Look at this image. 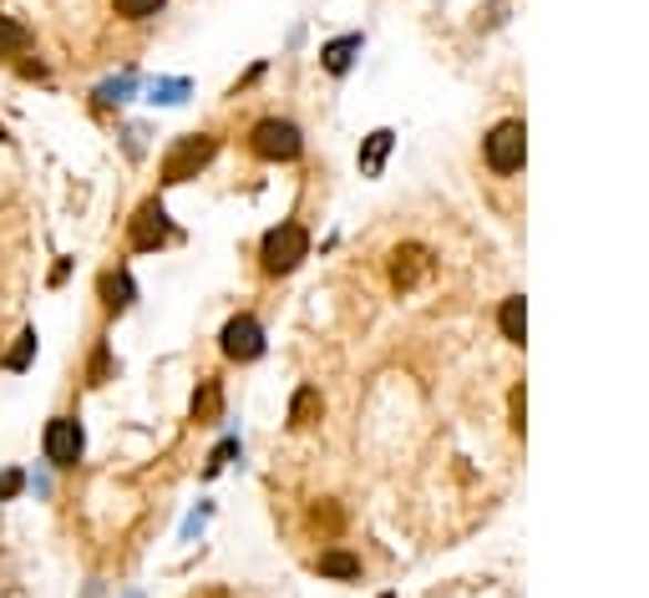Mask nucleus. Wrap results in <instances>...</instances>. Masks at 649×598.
Segmentation results:
<instances>
[{"mask_svg":"<svg viewBox=\"0 0 649 598\" xmlns=\"http://www.w3.org/2000/svg\"><path fill=\"white\" fill-rule=\"evenodd\" d=\"M21 472H6V477H0V497H16V492H21Z\"/></svg>","mask_w":649,"mask_h":598,"instance_id":"obj_20","label":"nucleus"},{"mask_svg":"<svg viewBox=\"0 0 649 598\" xmlns=\"http://www.w3.org/2000/svg\"><path fill=\"white\" fill-rule=\"evenodd\" d=\"M102 375H107V350H96L92 355V381H102Z\"/></svg>","mask_w":649,"mask_h":598,"instance_id":"obj_21","label":"nucleus"},{"mask_svg":"<svg viewBox=\"0 0 649 598\" xmlns=\"http://www.w3.org/2000/svg\"><path fill=\"white\" fill-rule=\"evenodd\" d=\"M25 47H31V31H25L21 21H11V16H0V61L21 56Z\"/></svg>","mask_w":649,"mask_h":598,"instance_id":"obj_12","label":"nucleus"},{"mask_svg":"<svg viewBox=\"0 0 649 598\" xmlns=\"http://www.w3.org/2000/svg\"><path fill=\"white\" fill-rule=\"evenodd\" d=\"M320 574L324 578H361V558H356V553L330 548V553H320Z\"/></svg>","mask_w":649,"mask_h":598,"instance_id":"obj_13","label":"nucleus"},{"mask_svg":"<svg viewBox=\"0 0 649 598\" xmlns=\"http://www.w3.org/2000/svg\"><path fill=\"white\" fill-rule=\"evenodd\" d=\"M168 214H163V204H157V198H147L143 208H137L133 214V224H127V244H133V249H163V244H168Z\"/></svg>","mask_w":649,"mask_h":598,"instance_id":"obj_5","label":"nucleus"},{"mask_svg":"<svg viewBox=\"0 0 649 598\" xmlns=\"http://www.w3.org/2000/svg\"><path fill=\"white\" fill-rule=\"evenodd\" d=\"M224 355L229 360H259V350H265V330H259V320L254 315H234L229 324H224Z\"/></svg>","mask_w":649,"mask_h":598,"instance_id":"obj_7","label":"nucleus"},{"mask_svg":"<svg viewBox=\"0 0 649 598\" xmlns=\"http://www.w3.org/2000/svg\"><path fill=\"white\" fill-rule=\"evenodd\" d=\"M523 153H528V132L523 122H497L487 137H482V157L493 173H517L523 168Z\"/></svg>","mask_w":649,"mask_h":598,"instance_id":"obj_3","label":"nucleus"},{"mask_svg":"<svg viewBox=\"0 0 649 598\" xmlns=\"http://www.w3.org/2000/svg\"><path fill=\"white\" fill-rule=\"evenodd\" d=\"M426 269H432V259H426V249H421V244H401V249L391 254V285H396V289H416Z\"/></svg>","mask_w":649,"mask_h":598,"instance_id":"obj_8","label":"nucleus"},{"mask_svg":"<svg viewBox=\"0 0 649 598\" xmlns=\"http://www.w3.org/2000/svg\"><path fill=\"white\" fill-rule=\"evenodd\" d=\"M198 598H234L229 588H208V594H198Z\"/></svg>","mask_w":649,"mask_h":598,"instance_id":"obj_22","label":"nucleus"},{"mask_svg":"<svg viewBox=\"0 0 649 598\" xmlns=\"http://www.w3.org/2000/svg\"><path fill=\"white\" fill-rule=\"evenodd\" d=\"M310 254V234H305L300 224H279L265 234V249H259V259H265L269 275H289V269H300V259Z\"/></svg>","mask_w":649,"mask_h":598,"instance_id":"obj_2","label":"nucleus"},{"mask_svg":"<svg viewBox=\"0 0 649 598\" xmlns=\"http://www.w3.org/2000/svg\"><path fill=\"white\" fill-rule=\"evenodd\" d=\"M47 462L51 467H76L82 462V426H76V416H56L47 426Z\"/></svg>","mask_w":649,"mask_h":598,"instance_id":"obj_6","label":"nucleus"},{"mask_svg":"<svg viewBox=\"0 0 649 598\" xmlns=\"http://www.w3.org/2000/svg\"><path fill=\"white\" fill-rule=\"evenodd\" d=\"M122 21H147V16L163 11V0H112Z\"/></svg>","mask_w":649,"mask_h":598,"instance_id":"obj_16","label":"nucleus"},{"mask_svg":"<svg viewBox=\"0 0 649 598\" xmlns=\"http://www.w3.org/2000/svg\"><path fill=\"white\" fill-rule=\"evenodd\" d=\"M218 406H224V391H218V381H204V385H198V395H193V421H214Z\"/></svg>","mask_w":649,"mask_h":598,"instance_id":"obj_14","label":"nucleus"},{"mask_svg":"<svg viewBox=\"0 0 649 598\" xmlns=\"http://www.w3.org/2000/svg\"><path fill=\"white\" fill-rule=\"evenodd\" d=\"M31 350H37V330H25V336H21V346H16L11 355H6V365H11V371H21L25 360H31Z\"/></svg>","mask_w":649,"mask_h":598,"instance_id":"obj_19","label":"nucleus"},{"mask_svg":"<svg viewBox=\"0 0 649 598\" xmlns=\"http://www.w3.org/2000/svg\"><path fill=\"white\" fill-rule=\"evenodd\" d=\"M356 51H361V37H346V41H330V47H324V66H330V72H346L350 66V56H356Z\"/></svg>","mask_w":649,"mask_h":598,"instance_id":"obj_15","label":"nucleus"},{"mask_svg":"<svg viewBox=\"0 0 649 598\" xmlns=\"http://www.w3.org/2000/svg\"><path fill=\"white\" fill-rule=\"evenodd\" d=\"M320 411H324L320 391H315V385H300V391H295V401H289V426H295V431L315 426V421H320Z\"/></svg>","mask_w":649,"mask_h":598,"instance_id":"obj_9","label":"nucleus"},{"mask_svg":"<svg viewBox=\"0 0 649 598\" xmlns=\"http://www.w3.org/2000/svg\"><path fill=\"white\" fill-rule=\"evenodd\" d=\"M310 523H315V527H324V533H340V523H346V517H340V507H336V503H320V507L310 513Z\"/></svg>","mask_w":649,"mask_h":598,"instance_id":"obj_18","label":"nucleus"},{"mask_svg":"<svg viewBox=\"0 0 649 598\" xmlns=\"http://www.w3.org/2000/svg\"><path fill=\"white\" fill-rule=\"evenodd\" d=\"M385 153H391V132H371V143H365V153H361V168L375 173Z\"/></svg>","mask_w":649,"mask_h":598,"instance_id":"obj_17","label":"nucleus"},{"mask_svg":"<svg viewBox=\"0 0 649 598\" xmlns=\"http://www.w3.org/2000/svg\"><path fill=\"white\" fill-rule=\"evenodd\" d=\"M497 324H503V336L513 346H523V330H528V315H523V295L503 299V310H497Z\"/></svg>","mask_w":649,"mask_h":598,"instance_id":"obj_11","label":"nucleus"},{"mask_svg":"<svg viewBox=\"0 0 649 598\" xmlns=\"http://www.w3.org/2000/svg\"><path fill=\"white\" fill-rule=\"evenodd\" d=\"M214 153H218V137H214V132H188V137H178V143H173V153L163 157V183L198 178V173L214 163Z\"/></svg>","mask_w":649,"mask_h":598,"instance_id":"obj_1","label":"nucleus"},{"mask_svg":"<svg viewBox=\"0 0 649 598\" xmlns=\"http://www.w3.org/2000/svg\"><path fill=\"white\" fill-rule=\"evenodd\" d=\"M102 305H107L112 315L133 305V275H127V269H112V275H102Z\"/></svg>","mask_w":649,"mask_h":598,"instance_id":"obj_10","label":"nucleus"},{"mask_svg":"<svg viewBox=\"0 0 649 598\" xmlns=\"http://www.w3.org/2000/svg\"><path fill=\"white\" fill-rule=\"evenodd\" d=\"M249 147H254L259 157H265V163H295L305 143H300V127H295V122L265 117L259 127L249 132Z\"/></svg>","mask_w":649,"mask_h":598,"instance_id":"obj_4","label":"nucleus"}]
</instances>
